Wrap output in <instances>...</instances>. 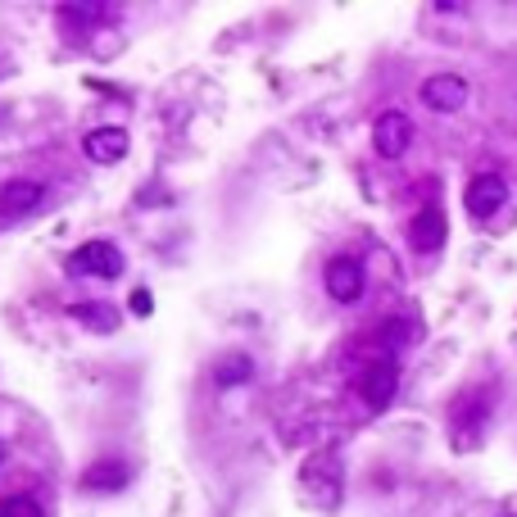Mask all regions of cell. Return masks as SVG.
Here are the masks:
<instances>
[{
  "mask_svg": "<svg viewBox=\"0 0 517 517\" xmlns=\"http://www.w3.org/2000/svg\"><path fill=\"white\" fill-rule=\"evenodd\" d=\"M41 196H46V186L41 182H32V177H14V182L0 186V218L32 214V209L41 205Z\"/></svg>",
  "mask_w": 517,
  "mask_h": 517,
  "instance_id": "cell-8",
  "label": "cell"
},
{
  "mask_svg": "<svg viewBox=\"0 0 517 517\" xmlns=\"http://www.w3.org/2000/svg\"><path fill=\"white\" fill-rule=\"evenodd\" d=\"M69 313L82 322V327H91V332H114V327H118V318H114L109 304H73Z\"/></svg>",
  "mask_w": 517,
  "mask_h": 517,
  "instance_id": "cell-14",
  "label": "cell"
},
{
  "mask_svg": "<svg viewBox=\"0 0 517 517\" xmlns=\"http://www.w3.org/2000/svg\"><path fill=\"white\" fill-rule=\"evenodd\" d=\"M409 241H413V250H418V254L440 250V245H445V214H440L436 205H427V209H422V214L409 223Z\"/></svg>",
  "mask_w": 517,
  "mask_h": 517,
  "instance_id": "cell-11",
  "label": "cell"
},
{
  "mask_svg": "<svg viewBox=\"0 0 517 517\" xmlns=\"http://www.w3.org/2000/svg\"><path fill=\"white\" fill-rule=\"evenodd\" d=\"M132 313L146 318V313H150V291H132Z\"/></svg>",
  "mask_w": 517,
  "mask_h": 517,
  "instance_id": "cell-16",
  "label": "cell"
},
{
  "mask_svg": "<svg viewBox=\"0 0 517 517\" xmlns=\"http://www.w3.org/2000/svg\"><path fill=\"white\" fill-rule=\"evenodd\" d=\"M250 372H254L250 354H227V359H218V363H214V386H218V391H232V386H245V381H250Z\"/></svg>",
  "mask_w": 517,
  "mask_h": 517,
  "instance_id": "cell-13",
  "label": "cell"
},
{
  "mask_svg": "<svg viewBox=\"0 0 517 517\" xmlns=\"http://www.w3.org/2000/svg\"><path fill=\"white\" fill-rule=\"evenodd\" d=\"M322 286H327V295H332L336 304H354L363 295V268L354 264V259H332Z\"/></svg>",
  "mask_w": 517,
  "mask_h": 517,
  "instance_id": "cell-9",
  "label": "cell"
},
{
  "mask_svg": "<svg viewBox=\"0 0 517 517\" xmlns=\"http://www.w3.org/2000/svg\"><path fill=\"white\" fill-rule=\"evenodd\" d=\"M300 481H304V490H318L313 499H322V504L332 508L336 499H341V459H336V454H313V459L304 463Z\"/></svg>",
  "mask_w": 517,
  "mask_h": 517,
  "instance_id": "cell-3",
  "label": "cell"
},
{
  "mask_svg": "<svg viewBox=\"0 0 517 517\" xmlns=\"http://www.w3.org/2000/svg\"><path fill=\"white\" fill-rule=\"evenodd\" d=\"M422 100H427L436 114H454V109H463V100H468V82H463L459 73H436V78L422 82Z\"/></svg>",
  "mask_w": 517,
  "mask_h": 517,
  "instance_id": "cell-6",
  "label": "cell"
},
{
  "mask_svg": "<svg viewBox=\"0 0 517 517\" xmlns=\"http://www.w3.org/2000/svg\"><path fill=\"white\" fill-rule=\"evenodd\" d=\"M395 386H400V368H395V359L368 363L363 377H359V395H363V404H368L372 413H381L386 404L395 400Z\"/></svg>",
  "mask_w": 517,
  "mask_h": 517,
  "instance_id": "cell-2",
  "label": "cell"
},
{
  "mask_svg": "<svg viewBox=\"0 0 517 517\" xmlns=\"http://www.w3.org/2000/svg\"><path fill=\"white\" fill-rule=\"evenodd\" d=\"M82 150H87V159H96V164H118V159L127 155V132L123 127H96V132H87Z\"/></svg>",
  "mask_w": 517,
  "mask_h": 517,
  "instance_id": "cell-12",
  "label": "cell"
},
{
  "mask_svg": "<svg viewBox=\"0 0 517 517\" xmlns=\"http://www.w3.org/2000/svg\"><path fill=\"white\" fill-rule=\"evenodd\" d=\"M127 481H132V468H127L123 459H100L82 472V490H87V495H114Z\"/></svg>",
  "mask_w": 517,
  "mask_h": 517,
  "instance_id": "cell-10",
  "label": "cell"
},
{
  "mask_svg": "<svg viewBox=\"0 0 517 517\" xmlns=\"http://www.w3.org/2000/svg\"><path fill=\"white\" fill-rule=\"evenodd\" d=\"M486 413H490V395H481V391H472V395H463L459 404H454V445H477V436H481V427H486Z\"/></svg>",
  "mask_w": 517,
  "mask_h": 517,
  "instance_id": "cell-4",
  "label": "cell"
},
{
  "mask_svg": "<svg viewBox=\"0 0 517 517\" xmlns=\"http://www.w3.org/2000/svg\"><path fill=\"white\" fill-rule=\"evenodd\" d=\"M499 205H508V182L499 173H481L468 186V214L472 218H490Z\"/></svg>",
  "mask_w": 517,
  "mask_h": 517,
  "instance_id": "cell-7",
  "label": "cell"
},
{
  "mask_svg": "<svg viewBox=\"0 0 517 517\" xmlns=\"http://www.w3.org/2000/svg\"><path fill=\"white\" fill-rule=\"evenodd\" d=\"M69 268H73V273H87V277H105V282H114V277L123 273V250H118L114 241H87L82 250H73Z\"/></svg>",
  "mask_w": 517,
  "mask_h": 517,
  "instance_id": "cell-1",
  "label": "cell"
},
{
  "mask_svg": "<svg viewBox=\"0 0 517 517\" xmlns=\"http://www.w3.org/2000/svg\"><path fill=\"white\" fill-rule=\"evenodd\" d=\"M409 141H413V123H409V114H400V109L381 114L377 127H372V146H377V155H386V159H400L404 150H409Z\"/></svg>",
  "mask_w": 517,
  "mask_h": 517,
  "instance_id": "cell-5",
  "label": "cell"
},
{
  "mask_svg": "<svg viewBox=\"0 0 517 517\" xmlns=\"http://www.w3.org/2000/svg\"><path fill=\"white\" fill-rule=\"evenodd\" d=\"M0 517H41V508L28 495H10V499H0Z\"/></svg>",
  "mask_w": 517,
  "mask_h": 517,
  "instance_id": "cell-15",
  "label": "cell"
}]
</instances>
